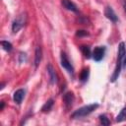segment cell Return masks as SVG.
I'll return each instance as SVG.
<instances>
[{
  "instance_id": "1",
  "label": "cell",
  "mask_w": 126,
  "mask_h": 126,
  "mask_svg": "<svg viewBox=\"0 0 126 126\" xmlns=\"http://www.w3.org/2000/svg\"><path fill=\"white\" fill-rule=\"evenodd\" d=\"M126 54V49H125V44L124 42H120L119 43V46H118V56H117V61H116V66H115V69H114V72L111 76V82H115L118 77H119V74H120V71H121V66L123 64V58Z\"/></svg>"
},
{
  "instance_id": "2",
  "label": "cell",
  "mask_w": 126,
  "mask_h": 126,
  "mask_svg": "<svg viewBox=\"0 0 126 126\" xmlns=\"http://www.w3.org/2000/svg\"><path fill=\"white\" fill-rule=\"evenodd\" d=\"M98 107V104L97 103H92V104H88V105H84L82 107H80L79 109L75 110L71 117L74 118V119H77V118H81V117H84V116H87L89 115L90 113H92L95 108Z\"/></svg>"
},
{
  "instance_id": "3",
  "label": "cell",
  "mask_w": 126,
  "mask_h": 126,
  "mask_svg": "<svg viewBox=\"0 0 126 126\" xmlns=\"http://www.w3.org/2000/svg\"><path fill=\"white\" fill-rule=\"evenodd\" d=\"M27 22V15L25 13H22L21 15H19L14 21H13V24H12V32L14 33L18 32L26 24Z\"/></svg>"
},
{
  "instance_id": "4",
  "label": "cell",
  "mask_w": 126,
  "mask_h": 126,
  "mask_svg": "<svg viewBox=\"0 0 126 126\" xmlns=\"http://www.w3.org/2000/svg\"><path fill=\"white\" fill-rule=\"evenodd\" d=\"M104 54H105V47L104 46H96V47H94V49L92 52L93 58L96 62H99L100 60H102Z\"/></svg>"
},
{
  "instance_id": "5",
  "label": "cell",
  "mask_w": 126,
  "mask_h": 126,
  "mask_svg": "<svg viewBox=\"0 0 126 126\" xmlns=\"http://www.w3.org/2000/svg\"><path fill=\"white\" fill-rule=\"evenodd\" d=\"M61 65H62V67H63L64 69H66V70L68 71L69 74L73 75V73H74V68H73L72 64L70 63V61H69L67 55H66L64 52L61 53Z\"/></svg>"
},
{
  "instance_id": "6",
  "label": "cell",
  "mask_w": 126,
  "mask_h": 126,
  "mask_svg": "<svg viewBox=\"0 0 126 126\" xmlns=\"http://www.w3.org/2000/svg\"><path fill=\"white\" fill-rule=\"evenodd\" d=\"M104 15H105V17H106L108 20H110V21L113 22V23H116V22L118 21V18H117V16H116L115 12L113 11V9H112L110 6L105 7Z\"/></svg>"
},
{
  "instance_id": "7",
  "label": "cell",
  "mask_w": 126,
  "mask_h": 126,
  "mask_svg": "<svg viewBox=\"0 0 126 126\" xmlns=\"http://www.w3.org/2000/svg\"><path fill=\"white\" fill-rule=\"evenodd\" d=\"M74 99H75V97H74L73 93L68 92V93L64 94V95H63V102H64L66 108H70L72 106V104L74 102Z\"/></svg>"
},
{
  "instance_id": "8",
  "label": "cell",
  "mask_w": 126,
  "mask_h": 126,
  "mask_svg": "<svg viewBox=\"0 0 126 126\" xmlns=\"http://www.w3.org/2000/svg\"><path fill=\"white\" fill-rule=\"evenodd\" d=\"M61 3H62V5H63V7H64L65 9H67V10H69V11H72V12H75V13L78 12V7H77V5H76L74 2H72L71 0H62Z\"/></svg>"
},
{
  "instance_id": "9",
  "label": "cell",
  "mask_w": 126,
  "mask_h": 126,
  "mask_svg": "<svg viewBox=\"0 0 126 126\" xmlns=\"http://www.w3.org/2000/svg\"><path fill=\"white\" fill-rule=\"evenodd\" d=\"M47 73H48V75H49L50 83H51V84L57 83V75H56V72H55L54 68L52 67V65H50V64L47 65Z\"/></svg>"
},
{
  "instance_id": "10",
  "label": "cell",
  "mask_w": 126,
  "mask_h": 126,
  "mask_svg": "<svg viewBox=\"0 0 126 126\" xmlns=\"http://www.w3.org/2000/svg\"><path fill=\"white\" fill-rule=\"evenodd\" d=\"M24 96H25V91H24L23 89H19V90H17V91L14 93L13 99H14V101H15L16 103L20 104V103L22 102Z\"/></svg>"
},
{
  "instance_id": "11",
  "label": "cell",
  "mask_w": 126,
  "mask_h": 126,
  "mask_svg": "<svg viewBox=\"0 0 126 126\" xmlns=\"http://www.w3.org/2000/svg\"><path fill=\"white\" fill-rule=\"evenodd\" d=\"M42 58V50L40 46H37L35 48V52H34V66L37 67L41 61Z\"/></svg>"
},
{
  "instance_id": "12",
  "label": "cell",
  "mask_w": 126,
  "mask_h": 126,
  "mask_svg": "<svg viewBox=\"0 0 126 126\" xmlns=\"http://www.w3.org/2000/svg\"><path fill=\"white\" fill-rule=\"evenodd\" d=\"M53 103H54V101H53L52 98L48 99V100L43 104V106L41 107V111H42V112H48V111H50L51 108H52V106H53Z\"/></svg>"
},
{
  "instance_id": "13",
  "label": "cell",
  "mask_w": 126,
  "mask_h": 126,
  "mask_svg": "<svg viewBox=\"0 0 126 126\" xmlns=\"http://www.w3.org/2000/svg\"><path fill=\"white\" fill-rule=\"evenodd\" d=\"M126 120V107L122 108L119 114L116 116V122H123Z\"/></svg>"
},
{
  "instance_id": "14",
  "label": "cell",
  "mask_w": 126,
  "mask_h": 126,
  "mask_svg": "<svg viewBox=\"0 0 126 126\" xmlns=\"http://www.w3.org/2000/svg\"><path fill=\"white\" fill-rule=\"evenodd\" d=\"M80 49H81L82 53L84 54V56H85L86 58H90V57H91L92 52H91V49H90V47H89L88 45H82V46L80 47Z\"/></svg>"
},
{
  "instance_id": "15",
  "label": "cell",
  "mask_w": 126,
  "mask_h": 126,
  "mask_svg": "<svg viewBox=\"0 0 126 126\" xmlns=\"http://www.w3.org/2000/svg\"><path fill=\"white\" fill-rule=\"evenodd\" d=\"M89 68H85L82 70V72L80 73V80L82 82H86L89 78Z\"/></svg>"
},
{
  "instance_id": "16",
  "label": "cell",
  "mask_w": 126,
  "mask_h": 126,
  "mask_svg": "<svg viewBox=\"0 0 126 126\" xmlns=\"http://www.w3.org/2000/svg\"><path fill=\"white\" fill-rule=\"evenodd\" d=\"M1 45H2L3 49L6 50V51H8V52L11 51L12 48H13V45L9 41H6V40H1Z\"/></svg>"
},
{
  "instance_id": "17",
  "label": "cell",
  "mask_w": 126,
  "mask_h": 126,
  "mask_svg": "<svg viewBox=\"0 0 126 126\" xmlns=\"http://www.w3.org/2000/svg\"><path fill=\"white\" fill-rule=\"evenodd\" d=\"M99 120H100V123H101L102 125H104V126H108V125L110 124L109 119H108V118L106 117V115H104V114L99 115Z\"/></svg>"
},
{
  "instance_id": "18",
  "label": "cell",
  "mask_w": 126,
  "mask_h": 126,
  "mask_svg": "<svg viewBox=\"0 0 126 126\" xmlns=\"http://www.w3.org/2000/svg\"><path fill=\"white\" fill-rule=\"evenodd\" d=\"M26 61H27V54L21 52L20 55H19V62L20 63H23V62H26Z\"/></svg>"
},
{
  "instance_id": "19",
  "label": "cell",
  "mask_w": 126,
  "mask_h": 126,
  "mask_svg": "<svg viewBox=\"0 0 126 126\" xmlns=\"http://www.w3.org/2000/svg\"><path fill=\"white\" fill-rule=\"evenodd\" d=\"M76 35L77 36H86V35H89V32H87L86 31H78L76 32Z\"/></svg>"
},
{
  "instance_id": "20",
  "label": "cell",
  "mask_w": 126,
  "mask_h": 126,
  "mask_svg": "<svg viewBox=\"0 0 126 126\" xmlns=\"http://www.w3.org/2000/svg\"><path fill=\"white\" fill-rule=\"evenodd\" d=\"M125 56H126V54H125ZM123 66L126 67V57H125V59L123 60Z\"/></svg>"
},
{
  "instance_id": "21",
  "label": "cell",
  "mask_w": 126,
  "mask_h": 126,
  "mask_svg": "<svg viewBox=\"0 0 126 126\" xmlns=\"http://www.w3.org/2000/svg\"><path fill=\"white\" fill-rule=\"evenodd\" d=\"M123 7H124V10H125V12H126V0L123 2Z\"/></svg>"
},
{
  "instance_id": "22",
  "label": "cell",
  "mask_w": 126,
  "mask_h": 126,
  "mask_svg": "<svg viewBox=\"0 0 126 126\" xmlns=\"http://www.w3.org/2000/svg\"><path fill=\"white\" fill-rule=\"evenodd\" d=\"M3 107H4V102L2 101V102H1V107H0V109L2 110V109H3Z\"/></svg>"
}]
</instances>
